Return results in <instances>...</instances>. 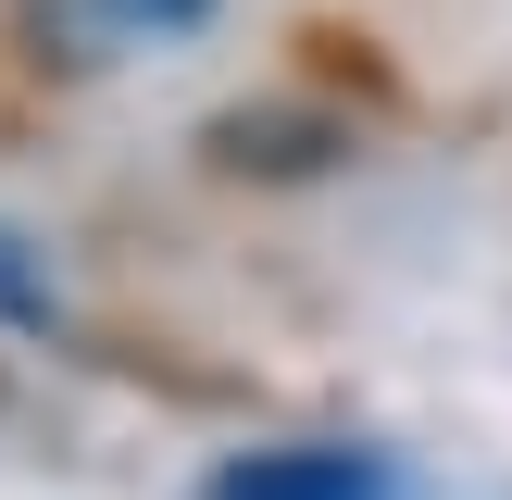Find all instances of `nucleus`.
<instances>
[{
	"instance_id": "nucleus-2",
	"label": "nucleus",
	"mask_w": 512,
	"mask_h": 500,
	"mask_svg": "<svg viewBox=\"0 0 512 500\" xmlns=\"http://www.w3.org/2000/svg\"><path fill=\"white\" fill-rule=\"evenodd\" d=\"M100 13H113L125 38H175V25H200L213 0H100Z\"/></svg>"
},
{
	"instance_id": "nucleus-1",
	"label": "nucleus",
	"mask_w": 512,
	"mask_h": 500,
	"mask_svg": "<svg viewBox=\"0 0 512 500\" xmlns=\"http://www.w3.org/2000/svg\"><path fill=\"white\" fill-rule=\"evenodd\" d=\"M200 500H400V463H388V450H325V438H300V450H250V463H225Z\"/></svg>"
}]
</instances>
